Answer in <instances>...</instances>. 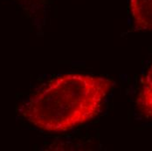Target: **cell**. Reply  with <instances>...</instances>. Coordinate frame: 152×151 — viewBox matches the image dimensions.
<instances>
[{"label":"cell","instance_id":"7a4b0ae2","mask_svg":"<svg viewBox=\"0 0 152 151\" xmlns=\"http://www.w3.org/2000/svg\"><path fill=\"white\" fill-rule=\"evenodd\" d=\"M129 12L136 30L152 31V0H129Z\"/></svg>","mask_w":152,"mask_h":151},{"label":"cell","instance_id":"6da1fadb","mask_svg":"<svg viewBox=\"0 0 152 151\" xmlns=\"http://www.w3.org/2000/svg\"><path fill=\"white\" fill-rule=\"evenodd\" d=\"M112 87V80L102 76H59L32 94L22 106L21 114L43 131L66 132L94 119Z\"/></svg>","mask_w":152,"mask_h":151},{"label":"cell","instance_id":"3957f363","mask_svg":"<svg viewBox=\"0 0 152 151\" xmlns=\"http://www.w3.org/2000/svg\"><path fill=\"white\" fill-rule=\"evenodd\" d=\"M137 106L145 117L152 119V63L142 79L137 97Z\"/></svg>","mask_w":152,"mask_h":151}]
</instances>
